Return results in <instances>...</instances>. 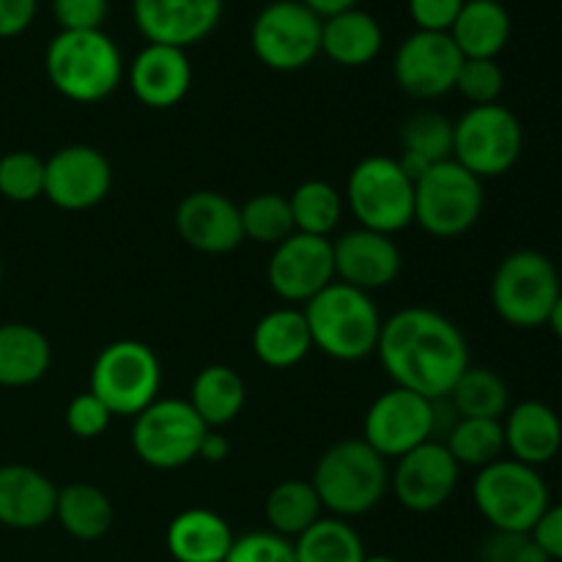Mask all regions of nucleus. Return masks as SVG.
<instances>
[{
  "label": "nucleus",
  "instance_id": "9",
  "mask_svg": "<svg viewBox=\"0 0 562 562\" xmlns=\"http://www.w3.org/2000/svg\"><path fill=\"white\" fill-rule=\"evenodd\" d=\"M162 366L143 340H115L99 351L91 368V393L113 417H137L159 398Z\"/></svg>",
  "mask_w": 562,
  "mask_h": 562
},
{
  "label": "nucleus",
  "instance_id": "41",
  "mask_svg": "<svg viewBox=\"0 0 562 562\" xmlns=\"http://www.w3.org/2000/svg\"><path fill=\"white\" fill-rule=\"evenodd\" d=\"M110 420H113L110 409L91 393V390L75 395V398L69 401V406H66V428H69L77 439L102 437V434L108 431Z\"/></svg>",
  "mask_w": 562,
  "mask_h": 562
},
{
  "label": "nucleus",
  "instance_id": "46",
  "mask_svg": "<svg viewBox=\"0 0 562 562\" xmlns=\"http://www.w3.org/2000/svg\"><path fill=\"white\" fill-rule=\"evenodd\" d=\"M38 0H0V38H14L33 25Z\"/></svg>",
  "mask_w": 562,
  "mask_h": 562
},
{
  "label": "nucleus",
  "instance_id": "38",
  "mask_svg": "<svg viewBox=\"0 0 562 562\" xmlns=\"http://www.w3.org/2000/svg\"><path fill=\"white\" fill-rule=\"evenodd\" d=\"M0 195L14 203L44 198V159L33 151H9L0 157Z\"/></svg>",
  "mask_w": 562,
  "mask_h": 562
},
{
  "label": "nucleus",
  "instance_id": "30",
  "mask_svg": "<svg viewBox=\"0 0 562 562\" xmlns=\"http://www.w3.org/2000/svg\"><path fill=\"white\" fill-rule=\"evenodd\" d=\"M187 401L198 412V417L206 423V428L217 431V428L234 423L241 415V409H245V379L234 368L214 362V366L198 371V376L192 379L190 398Z\"/></svg>",
  "mask_w": 562,
  "mask_h": 562
},
{
  "label": "nucleus",
  "instance_id": "33",
  "mask_svg": "<svg viewBox=\"0 0 562 562\" xmlns=\"http://www.w3.org/2000/svg\"><path fill=\"white\" fill-rule=\"evenodd\" d=\"M450 404L459 417H483V420H503L510 409V390L499 373L492 368L470 366L456 387L450 390Z\"/></svg>",
  "mask_w": 562,
  "mask_h": 562
},
{
  "label": "nucleus",
  "instance_id": "37",
  "mask_svg": "<svg viewBox=\"0 0 562 562\" xmlns=\"http://www.w3.org/2000/svg\"><path fill=\"white\" fill-rule=\"evenodd\" d=\"M239 212L245 239L258 241V245L278 247L280 241L289 239L291 234H296L289 198L278 195V192L252 195L245 206H239Z\"/></svg>",
  "mask_w": 562,
  "mask_h": 562
},
{
  "label": "nucleus",
  "instance_id": "14",
  "mask_svg": "<svg viewBox=\"0 0 562 562\" xmlns=\"http://www.w3.org/2000/svg\"><path fill=\"white\" fill-rule=\"evenodd\" d=\"M464 55L450 33L415 31L398 44L393 58L395 82L415 99H439L456 91Z\"/></svg>",
  "mask_w": 562,
  "mask_h": 562
},
{
  "label": "nucleus",
  "instance_id": "8",
  "mask_svg": "<svg viewBox=\"0 0 562 562\" xmlns=\"http://www.w3.org/2000/svg\"><path fill=\"white\" fill-rule=\"evenodd\" d=\"M483 181L456 159L431 165L415 181V223L434 239H456L483 214Z\"/></svg>",
  "mask_w": 562,
  "mask_h": 562
},
{
  "label": "nucleus",
  "instance_id": "23",
  "mask_svg": "<svg viewBox=\"0 0 562 562\" xmlns=\"http://www.w3.org/2000/svg\"><path fill=\"white\" fill-rule=\"evenodd\" d=\"M505 450L527 467H543L562 450V420L543 401H521L505 412Z\"/></svg>",
  "mask_w": 562,
  "mask_h": 562
},
{
  "label": "nucleus",
  "instance_id": "51",
  "mask_svg": "<svg viewBox=\"0 0 562 562\" xmlns=\"http://www.w3.org/2000/svg\"><path fill=\"white\" fill-rule=\"evenodd\" d=\"M0 285H3V261H0Z\"/></svg>",
  "mask_w": 562,
  "mask_h": 562
},
{
  "label": "nucleus",
  "instance_id": "2",
  "mask_svg": "<svg viewBox=\"0 0 562 562\" xmlns=\"http://www.w3.org/2000/svg\"><path fill=\"white\" fill-rule=\"evenodd\" d=\"M302 313L311 329L313 349L338 362H360L376 355L384 318L368 291L335 280L322 294L305 302Z\"/></svg>",
  "mask_w": 562,
  "mask_h": 562
},
{
  "label": "nucleus",
  "instance_id": "35",
  "mask_svg": "<svg viewBox=\"0 0 562 562\" xmlns=\"http://www.w3.org/2000/svg\"><path fill=\"white\" fill-rule=\"evenodd\" d=\"M289 203L291 214H294L296 234L324 236V239L338 228L346 209L344 195H340L329 181L322 179L302 181V184L291 192Z\"/></svg>",
  "mask_w": 562,
  "mask_h": 562
},
{
  "label": "nucleus",
  "instance_id": "48",
  "mask_svg": "<svg viewBox=\"0 0 562 562\" xmlns=\"http://www.w3.org/2000/svg\"><path fill=\"white\" fill-rule=\"evenodd\" d=\"M302 3H305L313 14L322 16V20L340 14V11L357 9V0H302Z\"/></svg>",
  "mask_w": 562,
  "mask_h": 562
},
{
  "label": "nucleus",
  "instance_id": "32",
  "mask_svg": "<svg viewBox=\"0 0 562 562\" xmlns=\"http://www.w3.org/2000/svg\"><path fill=\"white\" fill-rule=\"evenodd\" d=\"M267 521L272 532L283 538H300L302 532L311 530L318 519H322V499H318L316 488L311 481H283L269 492L267 505Z\"/></svg>",
  "mask_w": 562,
  "mask_h": 562
},
{
  "label": "nucleus",
  "instance_id": "40",
  "mask_svg": "<svg viewBox=\"0 0 562 562\" xmlns=\"http://www.w3.org/2000/svg\"><path fill=\"white\" fill-rule=\"evenodd\" d=\"M225 562H296V552L289 538L272 530H258L236 538Z\"/></svg>",
  "mask_w": 562,
  "mask_h": 562
},
{
  "label": "nucleus",
  "instance_id": "3",
  "mask_svg": "<svg viewBox=\"0 0 562 562\" xmlns=\"http://www.w3.org/2000/svg\"><path fill=\"white\" fill-rule=\"evenodd\" d=\"M47 80L77 104L108 99L124 80V58L104 31H58L44 53Z\"/></svg>",
  "mask_w": 562,
  "mask_h": 562
},
{
  "label": "nucleus",
  "instance_id": "12",
  "mask_svg": "<svg viewBox=\"0 0 562 562\" xmlns=\"http://www.w3.org/2000/svg\"><path fill=\"white\" fill-rule=\"evenodd\" d=\"M132 420V450L154 470H179L195 461L209 431L187 398H157Z\"/></svg>",
  "mask_w": 562,
  "mask_h": 562
},
{
  "label": "nucleus",
  "instance_id": "26",
  "mask_svg": "<svg viewBox=\"0 0 562 562\" xmlns=\"http://www.w3.org/2000/svg\"><path fill=\"white\" fill-rule=\"evenodd\" d=\"M384 44L382 25L376 16L362 9L340 11L322 22V53L333 64L357 69L379 58Z\"/></svg>",
  "mask_w": 562,
  "mask_h": 562
},
{
  "label": "nucleus",
  "instance_id": "7",
  "mask_svg": "<svg viewBox=\"0 0 562 562\" xmlns=\"http://www.w3.org/2000/svg\"><path fill=\"white\" fill-rule=\"evenodd\" d=\"M472 499L497 532H532L552 505L541 472L514 459H499L477 470Z\"/></svg>",
  "mask_w": 562,
  "mask_h": 562
},
{
  "label": "nucleus",
  "instance_id": "22",
  "mask_svg": "<svg viewBox=\"0 0 562 562\" xmlns=\"http://www.w3.org/2000/svg\"><path fill=\"white\" fill-rule=\"evenodd\" d=\"M58 486L44 472L25 464L0 467V525L38 530L55 519Z\"/></svg>",
  "mask_w": 562,
  "mask_h": 562
},
{
  "label": "nucleus",
  "instance_id": "29",
  "mask_svg": "<svg viewBox=\"0 0 562 562\" xmlns=\"http://www.w3.org/2000/svg\"><path fill=\"white\" fill-rule=\"evenodd\" d=\"M53 362L44 333L31 324H0V387H31Z\"/></svg>",
  "mask_w": 562,
  "mask_h": 562
},
{
  "label": "nucleus",
  "instance_id": "47",
  "mask_svg": "<svg viewBox=\"0 0 562 562\" xmlns=\"http://www.w3.org/2000/svg\"><path fill=\"white\" fill-rule=\"evenodd\" d=\"M228 453H231L228 437H223L220 431L209 428L206 437H203L201 442V450H198V459L206 461V464H223V461L228 459Z\"/></svg>",
  "mask_w": 562,
  "mask_h": 562
},
{
  "label": "nucleus",
  "instance_id": "24",
  "mask_svg": "<svg viewBox=\"0 0 562 562\" xmlns=\"http://www.w3.org/2000/svg\"><path fill=\"white\" fill-rule=\"evenodd\" d=\"M234 541L228 521L209 508L181 510L165 532V543L176 562H225Z\"/></svg>",
  "mask_w": 562,
  "mask_h": 562
},
{
  "label": "nucleus",
  "instance_id": "13",
  "mask_svg": "<svg viewBox=\"0 0 562 562\" xmlns=\"http://www.w3.org/2000/svg\"><path fill=\"white\" fill-rule=\"evenodd\" d=\"M437 417V401H428L404 387H390L368 406L362 439L382 459L398 461L409 450L431 442Z\"/></svg>",
  "mask_w": 562,
  "mask_h": 562
},
{
  "label": "nucleus",
  "instance_id": "15",
  "mask_svg": "<svg viewBox=\"0 0 562 562\" xmlns=\"http://www.w3.org/2000/svg\"><path fill=\"white\" fill-rule=\"evenodd\" d=\"M113 187V168L99 148L75 143L44 159V198L64 212L99 206Z\"/></svg>",
  "mask_w": 562,
  "mask_h": 562
},
{
  "label": "nucleus",
  "instance_id": "31",
  "mask_svg": "<svg viewBox=\"0 0 562 562\" xmlns=\"http://www.w3.org/2000/svg\"><path fill=\"white\" fill-rule=\"evenodd\" d=\"M55 519L77 541H99L113 527V503L91 483H69L58 488Z\"/></svg>",
  "mask_w": 562,
  "mask_h": 562
},
{
  "label": "nucleus",
  "instance_id": "10",
  "mask_svg": "<svg viewBox=\"0 0 562 562\" xmlns=\"http://www.w3.org/2000/svg\"><path fill=\"white\" fill-rule=\"evenodd\" d=\"M525 151V130L505 104H477L453 124V159L477 179L510 173Z\"/></svg>",
  "mask_w": 562,
  "mask_h": 562
},
{
  "label": "nucleus",
  "instance_id": "4",
  "mask_svg": "<svg viewBox=\"0 0 562 562\" xmlns=\"http://www.w3.org/2000/svg\"><path fill=\"white\" fill-rule=\"evenodd\" d=\"M311 483L329 514L355 519L382 503L390 486L387 459H382L366 439H344L324 450Z\"/></svg>",
  "mask_w": 562,
  "mask_h": 562
},
{
  "label": "nucleus",
  "instance_id": "19",
  "mask_svg": "<svg viewBox=\"0 0 562 562\" xmlns=\"http://www.w3.org/2000/svg\"><path fill=\"white\" fill-rule=\"evenodd\" d=\"M176 231L187 247L206 256H225L245 241L239 206L228 195L214 190L190 192L179 203Z\"/></svg>",
  "mask_w": 562,
  "mask_h": 562
},
{
  "label": "nucleus",
  "instance_id": "18",
  "mask_svg": "<svg viewBox=\"0 0 562 562\" xmlns=\"http://www.w3.org/2000/svg\"><path fill=\"white\" fill-rule=\"evenodd\" d=\"M225 0H132V20L146 44L195 47L217 31Z\"/></svg>",
  "mask_w": 562,
  "mask_h": 562
},
{
  "label": "nucleus",
  "instance_id": "5",
  "mask_svg": "<svg viewBox=\"0 0 562 562\" xmlns=\"http://www.w3.org/2000/svg\"><path fill=\"white\" fill-rule=\"evenodd\" d=\"M344 201L366 231L393 236L415 223V181L395 157L373 154L357 162Z\"/></svg>",
  "mask_w": 562,
  "mask_h": 562
},
{
  "label": "nucleus",
  "instance_id": "42",
  "mask_svg": "<svg viewBox=\"0 0 562 562\" xmlns=\"http://www.w3.org/2000/svg\"><path fill=\"white\" fill-rule=\"evenodd\" d=\"M110 0H53V16L60 31H102Z\"/></svg>",
  "mask_w": 562,
  "mask_h": 562
},
{
  "label": "nucleus",
  "instance_id": "6",
  "mask_svg": "<svg viewBox=\"0 0 562 562\" xmlns=\"http://www.w3.org/2000/svg\"><path fill=\"white\" fill-rule=\"evenodd\" d=\"M560 294L558 267L538 250H514L494 269L492 307L516 329L543 327Z\"/></svg>",
  "mask_w": 562,
  "mask_h": 562
},
{
  "label": "nucleus",
  "instance_id": "27",
  "mask_svg": "<svg viewBox=\"0 0 562 562\" xmlns=\"http://www.w3.org/2000/svg\"><path fill=\"white\" fill-rule=\"evenodd\" d=\"M510 14L499 0H464L450 38L464 58H494L510 42Z\"/></svg>",
  "mask_w": 562,
  "mask_h": 562
},
{
  "label": "nucleus",
  "instance_id": "36",
  "mask_svg": "<svg viewBox=\"0 0 562 562\" xmlns=\"http://www.w3.org/2000/svg\"><path fill=\"white\" fill-rule=\"evenodd\" d=\"M445 448L459 467H483L494 464L505 456V431L503 420H483V417H459L450 426Z\"/></svg>",
  "mask_w": 562,
  "mask_h": 562
},
{
  "label": "nucleus",
  "instance_id": "49",
  "mask_svg": "<svg viewBox=\"0 0 562 562\" xmlns=\"http://www.w3.org/2000/svg\"><path fill=\"white\" fill-rule=\"evenodd\" d=\"M547 327L552 329V333L558 335V338L562 340V294H560V300L554 302L552 313H549V322H547Z\"/></svg>",
  "mask_w": 562,
  "mask_h": 562
},
{
  "label": "nucleus",
  "instance_id": "17",
  "mask_svg": "<svg viewBox=\"0 0 562 562\" xmlns=\"http://www.w3.org/2000/svg\"><path fill=\"white\" fill-rule=\"evenodd\" d=\"M461 467L445 448V442H426L409 450L395 461L390 483L393 494L412 514H431L439 510L459 486Z\"/></svg>",
  "mask_w": 562,
  "mask_h": 562
},
{
  "label": "nucleus",
  "instance_id": "21",
  "mask_svg": "<svg viewBox=\"0 0 562 562\" xmlns=\"http://www.w3.org/2000/svg\"><path fill=\"white\" fill-rule=\"evenodd\" d=\"M130 88L140 104L170 110L187 99L192 88V64L187 49L146 44L130 64Z\"/></svg>",
  "mask_w": 562,
  "mask_h": 562
},
{
  "label": "nucleus",
  "instance_id": "43",
  "mask_svg": "<svg viewBox=\"0 0 562 562\" xmlns=\"http://www.w3.org/2000/svg\"><path fill=\"white\" fill-rule=\"evenodd\" d=\"M464 0H409V16L417 31L450 33Z\"/></svg>",
  "mask_w": 562,
  "mask_h": 562
},
{
  "label": "nucleus",
  "instance_id": "16",
  "mask_svg": "<svg viewBox=\"0 0 562 562\" xmlns=\"http://www.w3.org/2000/svg\"><path fill=\"white\" fill-rule=\"evenodd\" d=\"M269 289L291 305H305L335 283L333 241L324 236L291 234L272 250L267 267Z\"/></svg>",
  "mask_w": 562,
  "mask_h": 562
},
{
  "label": "nucleus",
  "instance_id": "44",
  "mask_svg": "<svg viewBox=\"0 0 562 562\" xmlns=\"http://www.w3.org/2000/svg\"><path fill=\"white\" fill-rule=\"evenodd\" d=\"M532 541L549 554L552 562H562V503L549 505L538 525L532 527Z\"/></svg>",
  "mask_w": 562,
  "mask_h": 562
},
{
  "label": "nucleus",
  "instance_id": "1",
  "mask_svg": "<svg viewBox=\"0 0 562 562\" xmlns=\"http://www.w3.org/2000/svg\"><path fill=\"white\" fill-rule=\"evenodd\" d=\"M376 357L393 387L428 401L448 398L472 366L464 333L445 313L426 305L404 307L382 324Z\"/></svg>",
  "mask_w": 562,
  "mask_h": 562
},
{
  "label": "nucleus",
  "instance_id": "25",
  "mask_svg": "<svg viewBox=\"0 0 562 562\" xmlns=\"http://www.w3.org/2000/svg\"><path fill=\"white\" fill-rule=\"evenodd\" d=\"M313 340L302 307H278L258 318L252 329V355L274 371L294 368L311 355Z\"/></svg>",
  "mask_w": 562,
  "mask_h": 562
},
{
  "label": "nucleus",
  "instance_id": "34",
  "mask_svg": "<svg viewBox=\"0 0 562 562\" xmlns=\"http://www.w3.org/2000/svg\"><path fill=\"white\" fill-rule=\"evenodd\" d=\"M296 562H362L368 558L355 527L338 516H322L294 541Z\"/></svg>",
  "mask_w": 562,
  "mask_h": 562
},
{
  "label": "nucleus",
  "instance_id": "11",
  "mask_svg": "<svg viewBox=\"0 0 562 562\" xmlns=\"http://www.w3.org/2000/svg\"><path fill=\"white\" fill-rule=\"evenodd\" d=\"M322 16L302 0H272L250 25L252 55L272 71H300L322 55Z\"/></svg>",
  "mask_w": 562,
  "mask_h": 562
},
{
  "label": "nucleus",
  "instance_id": "45",
  "mask_svg": "<svg viewBox=\"0 0 562 562\" xmlns=\"http://www.w3.org/2000/svg\"><path fill=\"white\" fill-rule=\"evenodd\" d=\"M530 532H497L481 547V562H521Z\"/></svg>",
  "mask_w": 562,
  "mask_h": 562
},
{
  "label": "nucleus",
  "instance_id": "50",
  "mask_svg": "<svg viewBox=\"0 0 562 562\" xmlns=\"http://www.w3.org/2000/svg\"><path fill=\"white\" fill-rule=\"evenodd\" d=\"M362 562H398V560L387 558V554H371V558H366Z\"/></svg>",
  "mask_w": 562,
  "mask_h": 562
},
{
  "label": "nucleus",
  "instance_id": "28",
  "mask_svg": "<svg viewBox=\"0 0 562 562\" xmlns=\"http://www.w3.org/2000/svg\"><path fill=\"white\" fill-rule=\"evenodd\" d=\"M453 159V121L442 113L423 110L409 115L401 126L398 165L412 181L420 179L431 165Z\"/></svg>",
  "mask_w": 562,
  "mask_h": 562
},
{
  "label": "nucleus",
  "instance_id": "39",
  "mask_svg": "<svg viewBox=\"0 0 562 562\" xmlns=\"http://www.w3.org/2000/svg\"><path fill=\"white\" fill-rule=\"evenodd\" d=\"M505 88V71L494 58H464L456 80V91L477 108V104H494Z\"/></svg>",
  "mask_w": 562,
  "mask_h": 562
},
{
  "label": "nucleus",
  "instance_id": "20",
  "mask_svg": "<svg viewBox=\"0 0 562 562\" xmlns=\"http://www.w3.org/2000/svg\"><path fill=\"white\" fill-rule=\"evenodd\" d=\"M335 278L346 285H355L360 291H376L395 283L401 274L398 245L393 236L376 234V231L355 228L333 241Z\"/></svg>",
  "mask_w": 562,
  "mask_h": 562
}]
</instances>
